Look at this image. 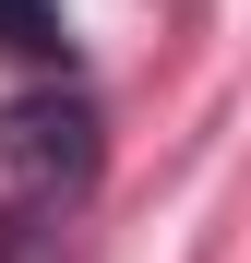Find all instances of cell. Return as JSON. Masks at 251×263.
Masks as SVG:
<instances>
[{
	"label": "cell",
	"instance_id": "1",
	"mask_svg": "<svg viewBox=\"0 0 251 263\" xmlns=\"http://www.w3.org/2000/svg\"><path fill=\"white\" fill-rule=\"evenodd\" d=\"M0 180L36 192V203H60L96 180V108L72 96V84H36V96L0 108Z\"/></svg>",
	"mask_w": 251,
	"mask_h": 263
},
{
	"label": "cell",
	"instance_id": "2",
	"mask_svg": "<svg viewBox=\"0 0 251 263\" xmlns=\"http://www.w3.org/2000/svg\"><path fill=\"white\" fill-rule=\"evenodd\" d=\"M60 0H0V60H60Z\"/></svg>",
	"mask_w": 251,
	"mask_h": 263
}]
</instances>
